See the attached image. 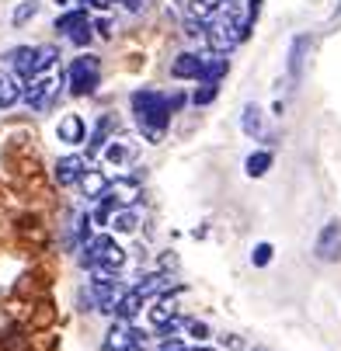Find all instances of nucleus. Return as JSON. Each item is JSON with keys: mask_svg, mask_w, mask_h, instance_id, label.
Masks as SVG:
<instances>
[{"mask_svg": "<svg viewBox=\"0 0 341 351\" xmlns=\"http://www.w3.org/2000/svg\"><path fill=\"white\" fill-rule=\"evenodd\" d=\"M188 351H213V348H188Z\"/></svg>", "mask_w": 341, "mask_h": 351, "instance_id": "2f4dec72", "label": "nucleus"}, {"mask_svg": "<svg viewBox=\"0 0 341 351\" xmlns=\"http://www.w3.org/2000/svg\"><path fill=\"white\" fill-rule=\"evenodd\" d=\"M67 38H70L73 45H87V42H91V25H80V28H77V32H70Z\"/></svg>", "mask_w": 341, "mask_h": 351, "instance_id": "c85d7f7f", "label": "nucleus"}, {"mask_svg": "<svg viewBox=\"0 0 341 351\" xmlns=\"http://www.w3.org/2000/svg\"><path fill=\"white\" fill-rule=\"evenodd\" d=\"M185 330H188V337H195V341H206V337H209V327H206L202 320H185Z\"/></svg>", "mask_w": 341, "mask_h": 351, "instance_id": "bb28decb", "label": "nucleus"}, {"mask_svg": "<svg viewBox=\"0 0 341 351\" xmlns=\"http://www.w3.org/2000/svg\"><path fill=\"white\" fill-rule=\"evenodd\" d=\"M105 160H108V164H126V160H129V146H126L122 139H112V143L105 146Z\"/></svg>", "mask_w": 341, "mask_h": 351, "instance_id": "5701e85b", "label": "nucleus"}, {"mask_svg": "<svg viewBox=\"0 0 341 351\" xmlns=\"http://www.w3.org/2000/svg\"><path fill=\"white\" fill-rule=\"evenodd\" d=\"M60 90H63V77L49 70V73L32 77V80L25 84V101H28L35 112H49V108H53V101L60 97Z\"/></svg>", "mask_w": 341, "mask_h": 351, "instance_id": "f03ea898", "label": "nucleus"}, {"mask_svg": "<svg viewBox=\"0 0 341 351\" xmlns=\"http://www.w3.org/2000/svg\"><path fill=\"white\" fill-rule=\"evenodd\" d=\"M14 70L21 80H32L35 77V60H38V49H14Z\"/></svg>", "mask_w": 341, "mask_h": 351, "instance_id": "dca6fc26", "label": "nucleus"}, {"mask_svg": "<svg viewBox=\"0 0 341 351\" xmlns=\"http://www.w3.org/2000/svg\"><path fill=\"white\" fill-rule=\"evenodd\" d=\"M84 261H87L91 268H102V271H119V268L126 265V250H122L112 237H94V240H87Z\"/></svg>", "mask_w": 341, "mask_h": 351, "instance_id": "7ed1b4c3", "label": "nucleus"}, {"mask_svg": "<svg viewBox=\"0 0 341 351\" xmlns=\"http://www.w3.org/2000/svg\"><path fill=\"white\" fill-rule=\"evenodd\" d=\"M108 178L102 174V171H87L84 178H80V188H84V195L87 198H102V195H108Z\"/></svg>", "mask_w": 341, "mask_h": 351, "instance_id": "2eb2a0df", "label": "nucleus"}, {"mask_svg": "<svg viewBox=\"0 0 341 351\" xmlns=\"http://www.w3.org/2000/svg\"><path fill=\"white\" fill-rule=\"evenodd\" d=\"M35 14H38V0H21V4L14 8V14H11V21H14V28H21V25H28Z\"/></svg>", "mask_w": 341, "mask_h": 351, "instance_id": "412c9836", "label": "nucleus"}, {"mask_svg": "<svg viewBox=\"0 0 341 351\" xmlns=\"http://www.w3.org/2000/svg\"><path fill=\"white\" fill-rule=\"evenodd\" d=\"M272 254H275L272 243H258V247L251 250V265H255V268H265V265L272 261Z\"/></svg>", "mask_w": 341, "mask_h": 351, "instance_id": "a878e982", "label": "nucleus"}, {"mask_svg": "<svg viewBox=\"0 0 341 351\" xmlns=\"http://www.w3.org/2000/svg\"><path fill=\"white\" fill-rule=\"evenodd\" d=\"M226 73V56H209V66H206V77H202V84H216L220 77Z\"/></svg>", "mask_w": 341, "mask_h": 351, "instance_id": "b1692460", "label": "nucleus"}, {"mask_svg": "<svg viewBox=\"0 0 341 351\" xmlns=\"http://www.w3.org/2000/svg\"><path fill=\"white\" fill-rule=\"evenodd\" d=\"M94 28H97V35H105V38L112 35V25H108L105 18H97V21H94Z\"/></svg>", "mask_w": 341, "mask_h": 351, "instance_id": "7c9ffc66", "label": "nucleus"}, {"mask_svg": "<svg viewBox=\"0 0 341 351\" xmlns=\"http://www.w3.org/2000/svg\"><path fill=\"white\" fill-rule=\"evenodd\" d=\"M272 167V154L268 149H258V154H251L248 160H244V171H248V178H265Z\"/></svg>", "mask_w": 341, "mask_h": 351, "instance_id": "a211bd4d", "label": "nucleus"}, {"mask_svg": "<svg viewBox=\"0 0 341 351\" xmlns=\"http://www.w3.org/2000/svg\"><path fill=\"white\" fill-rule=\"evenodd\" d=\"M112 230L132 233V230H136V213H132V209H119V213L112 216Z\"/></svg>", "mask_w": 341, "mask_h": 351, "instance_id": "393cba45", "label": "nucleus"}, {"mask_svg": "<svg viewBox=\"0 0 341 351\" xmlns=\"http://www.w3.org/2000/svg\"><path fill=\"white\" fill-rule=\"evenodd\" d=\"M317 258L320 261H338L341 258V223H327L317 237Z\"/></svg>", "mask_w": 341, "mask_h": 351, "instance_id": "1a4fd4ad", "label": "nucleus"}, {"mask_svg": "<svg viewBox=\"0 0 341 351\" xmlns=\"http://www.w3.org/2000/svg\"><path fill=\"white\" fill-rule=\"evenodd\" d=\"M206 42L213 45V53H216V56H223V53H230V49H233V45H240V42H244L226 8H223V11H220V14H216V18L209 21V32H206Z\"/></svg>", "mask_w": 341, "mask_h": 351, "instance_id": "20e7f679", "label": "nucleus"}, {"mask_svg": "<svg viewBox=\"0 0 341 351\" xmlns=\"http://www.w3.org/2000/svg\"><path fill=\"white\" fill-rule=\"evenodd\" d=\"M21 97H25L21 84H18L11 73H0V108H11V105H18Z\"/></svg>", "mask_w": 341, "mask_h": 351, "instance_id": "4468645a", "label": "nucleus"}, {"mask_svg": "<svg viewBox=\"0 0 341 351\" xmlns=\"http://www.w3.org/2000/svg\"><path fill=\"white\" fill-rule=\"evenodd\" d=\"M84 174H87V157L70 154V157H63V160L56 164V181H60V184H77Z\"/></svg>", "mask_w": 341, "mask_h": 351, "instance_id": "9d476101", "label": "nucleus"}, {"mask_svg": "<svg viewBox=\"0 0 341 351\" xmlns=\"http://www.w3.org/2000/svg\"><path fill=\"white\" fill-rule=\"evenodd\" d=\"M108 132H112V119L105 115L102 122L94 125V132H91V143H87V154H97V149H102V146H108V143H112V139H108Z\"/></svg>", "mask_w": 341, "mask_h": 351, "instance_id": "6ab92c4d", "label": "nucleus"}, {"mask_svg": "<svg viewBox=\"0 0 341 351\" xmlns=\"http://www.w3.org/2000/svg\"><path fill=\"white\" fill-rule=\"evenodd\" d=\"M213 97H216V84H202L199 90L191 94V101H195V105H209Z\"/></svg>", "mask_w": 341, "mask_h": 351, "instance_id": "cd10ccee", "label": "nucleus"}, {"mask_svg": "<svg viewBox=\"0 0 341 351\" xmlns=\"http://www.w3.org/2000/svg\"><path fill=\"white\" fill-rule=\"evenodd\" d=\"M307 45H310V38H307V35H300L296 42H292V53H289V77H292V80H300V66H303V53H307Z\"/></svg>", "mask_w": 341, "mask_h": 351, "instance_id": "aec40b11", "label": "nucleus"}, {"mask_svg": "<svg viewBox=\"0 0 341 351\" xmlns=\"http://www.w3.org/2000/svg\"><path fill=\"white\" fill-rule=\"evenodd\" d=\"M146 320H150L154 330H164L167 324H174V320H178V317H174V299H171V295H161L157 303L150 306V313H146Z\"/></svg>", "mask_w": 341, "mask_h": 351, "instance_id": "9b49d317", "label": "nucleus"}, {"mask_svg": "<svg viewBox=\"0 0 341 351\" xmlns=\"http://www.w3.org/2000/svg\"><path fill=\"white\" fill-rule=\"evenodd\" d=\"M240 129H244V136H251V139H261L265 136V115H261L258 105H248V108L240 112Z\"/></svg>", "mask_w": 341, "mask_h": 351, "instance_id": "ddd939ff", "label": "nucleus"}, {"mask_svg": "<svg viewBox=\"0 0 341 351\" xmlns=\"http://www.w3.org/2000/svg\"><path fill=\"white\" fill-rule=\"evenodd\" d=\"M161 351H188L178 337H164V344H161Z\"/></svg>", "mask_w": 341, "mask_h": 351, "instance_id": "c756f323", "label": "nucleus"}, {"mask_svg": "<svg viewBox=\"0 0 341 351\" xmlns=\"http://www.w3.org/2000/svg\"><path fill=\"white\" fill-rule=\"evenodd\" d=\"M56 136H60L63 143H70V146L84 143V139H87L84 119H80V115H67V119H60V125H56Z\"/></svg>", "mask_w": 341, "mask_h": 351, "instance_id": "f8f14e48", "label": "nucleus"}, {"mask_svg": "<svg viewBox=\"0 0 341 351\" xmlns=\"http://www.w3.org/2000/svg\"><path fill=\"white\" fill-rule=\"evenodd\" d=\"M139 195H143V188H139L136 178H115V181L108 184V198H112L119 209H132Z\"/></svg>", "mask_w": 341, "mask_h": 351, "instance_id": "6e6552de", "label": "nucleus"}, {"mask_svg": "<svg viewBox=\"0 0 341 351\" xmlns=\"http://www.w3.org/2000/svg\"><path fill=\"white\" fill-rule=\"evenodd\" d=\"M80 25H87V11H70V14H63V18H56V28H60L63 35H70V32H77Z\"/></svg>", "mask_w": 341, "mask_h": 351, "instance_id": "4be33fe9", "label": "nucleus"}, {"mask_svg": "<svg viewBox=\"0 0 341 351\" xmlns=\"http://www.w3.org/2000/svg\"><path fill=\"white\" fill-rule=\"evenodd\" d=\"M143 299H146V295H143L139 289H129V292L122 295V303L115 306V317H119V320H132V317L143 310Z\"/></svg>", "mask_w": 341, "mask_h": 351, "instance_id": "f3484780", "label": "nucleus"}, {"mask_svg": "<svg viewBox=\"0 0 341 351\" xmlns=\"http://www.w3.org/2000/svg\"><path fill=\"white\" fill-rule=\"evenodd\" d=\"M91 292H94V299H97L105 310H115L129 289H126V282L119 278V271H102V268H97L94 278H91Z\"/></svg>", "mask_w": 341, "mask_h": 351, "instance_id": "39448f33", "label": "nucleus"}, {"mask_svg": "<svg viewBox=\"0 0 341 351\" xmlns=\"http://www.w3.org/2000/svg\"><path fill=\"white\" fill-rule=\"evenodd\" d=\"M67 84H70V94H77V97L91 94V90L97 87V60H94V56L73 60L70 70H67Z\"/></svg>", "mask_w": 341, "mask_h": 351, "instance_id": "423d86ee", "label": "nucleus"}, {"mask_svg": "<svg viewBox=\"0 0 341 351\" xmlns=\"http://www.w3.org/2000/svg\"><path fill=\"white\" fill-rule=\"evenodd\" d=\"M206 66H209V56L181 53V56L171 63V77H178V80H202V77H206Z\"/></svg>", "mask_w": 341, "mask_h": 351, "instance_id": "0eeeda50", "label": "nucleus"}, {"mask_svg": "<svg viewBox=\"0 0 341 351\" xmlns=\"http://www.w3.org/2000/svg\"><path fill=\"white\" fill-rule=\"evenodd\" d=\"M226 4H237V0H226Z\"/></svg>", "mask_w": 341, "mask_h": 351, "instance_id": "473e14b6", "label": "nucleus"}, {"mask_svg": "<svg viewBox=\"0 0 341 351\" xmlns=\"http://www.w3.org/2000/svg\"><path fill=\"white\" fill-rule=\"evenodd\" d=\"M181 101H185L181 94L167 97L161 90H136L132 94V112H136V122H139L146 143H161L164 139V129H167L171 115L181 108Z\"/></svg>", "mask_w": 341, "mask_h": 351, "instance_id": "f257e3e1", "label": "nucleus"}]
</instances>
